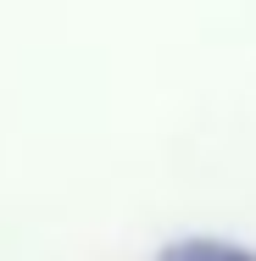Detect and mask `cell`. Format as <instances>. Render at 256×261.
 Masks as SVG:
<instances>
[{
  "label": "cell",
  "instance_id": "6da1fadb",
  "mask_svg": "<svg viewBox=\"0 0 256 261\" xmlns=\"http://www.w3.org/2000/svg\"><path fill=\"white\" fill-rule=\"evenodd\" d=\"M161 261H256V250L228 245V239H178L161 250Z\"/></svg>",
  "mask_w": 256,
  "mask_h": 261
}]
</instances>
